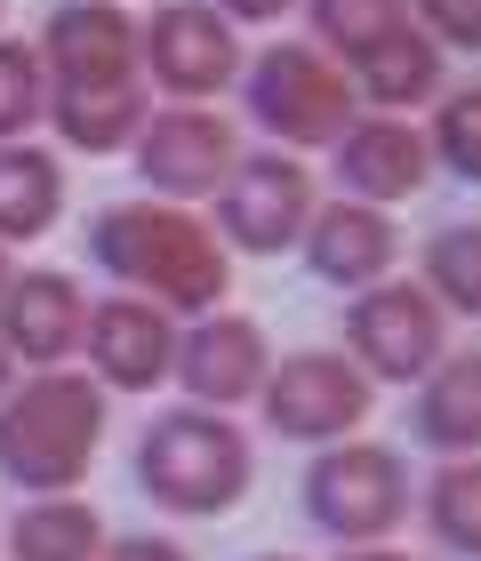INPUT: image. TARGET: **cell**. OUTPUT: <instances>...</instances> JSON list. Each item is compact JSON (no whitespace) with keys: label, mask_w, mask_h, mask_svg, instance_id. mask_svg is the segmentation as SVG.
Listing matches in <instances>:
<instances>
[{"label":"cell","mask_w":481,"mask_h":561,"mask_svg":"<svg viewBox=\"0 0 481 561\" xmlns=\"http://www.w3.org/2000/svg\"><path fill=\"white\" fill-rule=\"evenodd\" d=\"M273 369L265 329L249 313H193V329H176V362L169 377L193 393V410H233V401H257Z\"/></svg>","instance_id":"7c38bea8"},{"label":"cell","mask_w":481,"mask_h":561,"mask_svg":"<svg viewBox=\"0 0 481 561\" xmlns=\"http://www.w3.org/2000/svg\"><path fill=\"white\" fill-rule=\"evenodd\" d=\"M257 561H289V553H257Z\"/></svg>","instance_id":"d6a6232c"},{"label":"cell","mask_w":481,"mask_h":561,"mask_svg":"<svg viewBox=\"0 0 481 561\" xmlns=\"http://www.w3.org/2000/svg\"><path fill=\"white\" fill-rule=\"evenodd\" d=\"M417 24H434V48H481V0H410Z\"/></svg>","instance_id":"4316f807"},{"label":"cell","mask_w":481,"mask_h":561,"mask_svg":"<svg viewBox=\"0 0 481 561\" xmlns=\"http://www.w3.org/2000/svg\"><path fill=\"white\" fill-rule=\"evenodd\" d=\"M9 553L16 561H96L105 553V522L81 497H33L9 529Z\"/></svg>","instance_id":"44dd1931"},{"label":"cell","mask_w":481,"mask_h":561,"mask_svg":"<svg viewBox=\"0 0 481 561\" xmlns=\"http://www.w3.org/2000/svg\"><path fill=\"white\" fill-rule=\"evenodd\" d=\"M57 217H65V169H57V152L0 145V249H9V241H41Z\"/></svg>","instance_id":"ffe728a7"},{"label":"cell","mask_w":481,"mask_h":561,"mask_svg":"<svg viewBox=\"0 0 481 561\" xmlns=\"http://www.w3.org/2000/svg\"><path fill=\"white\" fill-rule=\"evenodd\" d=\"M9 369H16V362H9V345H0V393H9Z\"/></svg>","instance_id":"4dcf8cb0"},{"label":"cell","mask_w":481,"mask_h":561,"mask_svg":"<svg viewBox=\"0 0 481 561\" xmlns=\"http://www.w3.org/2000/svg\"><path fill=\"white\" fill-rule=\"evenodd\" d=\"M241 105L273 145L313 152V145H337L353 129V105H362V96H353L345 65L321 57L313 41H273L241 65Z\"/></svg>","instance_id":"277c9868"},{"label":"cell","mask_w":481,"mask_h":561,"mask_svg":"<svg viewBox=\"0 0 481 561\" xmlns=\"http://www.w3.org/2000/svg\"><path fill=\"white\" fill-rule=\"evenodd\" d=\"M41 113H48V72H41V48L0 41V145H16Z\"/></svg>","instance_id":"d4e9b609"},{"label":"cell","mask_w":481,"mask_h":561,"mask_svg":"<svg viewBox=\"0 0 481 561\" xmlns=\"http://www.w3.org/2000/svg\"><path fill=\"white\" fill-rule=\"evenodd\" d=\"M329 152H337V193H345V201H369V209L425 193V176H434L425 129H410L401 113H369V121H353V129L329 145Z\"/></svg>","instance_id":"5bb4252c"},{"label":"cell","mask_w":481,"mask_h":561,"mask_svg":"<svg viewBox=\"0 0 481 561\" xmlns=\"http://www.w3.org/2000/svg\"><path fill=\"white\" fill-rule=\"evenodd\" d=\"M137 490L185 522L233 514L249 497V433L225 410H161L137 442Z\"/></svg>","instance_id":"3957f363"},{"label":"cell","mask_w":481,"mask_h":561,"mask_svg":"<svg viewBox=\"0 0 481 561\" xmlns=\"http://www.w3.org/2000/svg\"><path fill=\"white\" fill-rule=\"evenodd\" d=\"M137 65L153 72L169 96L201 105V96H217L241 72V33L209 9V0H169V9H153L137 24Z\"/></svg>","instance_id":"9c48e42d"},{"label":"cell","mask_w":481,"mask_h":561,"mask_svg":"<svg viewBox=\"0 0 481 561\" xmlns=\"http://www.w3.org/2000/svg\"><path fill=\"white\" fill-rule=\"evenodd\" d=\"M41 121H57V137L72 152H121V145H137V129H145V89L137 81H113V89H48V113Z\"/></svg>","instance_id":"d6986e66"},{"label":"cell","mask_w":481,"mask_h":561,"mask_svg":"<svg viewBox=\"0 0 481 561\" xmlns=\"http://www.w3.org/2000/svg\"><path fill=\"white\" fill-rule=\"evenodd\" d=\"M81 321H89V297L72 273H9V289H0V345H9V362L65 369V353H81Z\"/></svg>","instance_id":"9a60e30c"},{"label":"cell","mask_w":481,"mask_h":561,"mask_svg":"<svg viewBox=\"0 0 481 561\" xmlns=\"http://www.w3.org/2000/svg\"><path fill=\"white\" fill-rule=\"evenodd\" d=\"M313 209L321 201L297 152H241L217 185V241L249 249V257H282V249H297Z\"/></svg>","instance_id":"52a82bcc"},{"label":"cell","mask_w":481,"mask_h":561,"mask_svg":"<svg viewBox=\"0 0 481 561\" xmlns=\"http://www.w3.org/2000/svg\"><path fill=\"white\" fill-rule=\"evenodd\" d=\"M89 265L129 280V297H153L161 313H217L225 305V241L176 201H113L89 217Z\"/></svg>","instance_id":"6da1fadb"},{"label":"cell","mask_w":481,"mask_h":561,"mask_svg":"<svg viewBox=\"0 0 481 561\" xmlns=\"http://www.w3.org/2000/svg\"><path fill=\"white\" fill-rule=\"evenodd\" d=\"M96 561H185L169 538H105V553Z\"/></svg>","instance_id":"83f0119b"},{"label":"cell","mask_w":481,"mask_h":561,"mask_svg":"<svg viewBox=\"0 0 481 561\" xmlns=\"http://www.w3.org/2000/svg\"><path fill=\"white\" fill-rule=\"evenodd\" d=\"M41 72L48 89H113L137 81V16L113 0H65L41 24Z\"/></svg>","instance_id":"8fae6325"},{"label":"cell","mask_w":481,"mask_h":561,"mask_svg":"<svg viewBox=\"0 0 481 561\" xmlns=\"http://www.w3.org/2000/svg\"><path fill=\"white\" fill-rule=\"evenodd\" d=\"M209 9H217L225 24H273V16L289 9V0H209Z\"/></svg>","instance_id":"f1b7e54d"},{"label":"cell","mask_w":481,"mask_h":561,"mask_svg":"<svg viewBox=\"0 0 481 561\" xmlns=\"http://www.w3.org/2000/svg\"><path fill=\"white\" fill-rule=\"evenodd\" d=\"M81 353H89V377L105 393H153L176 362V321L153 297H105L81 321Z\"/></svg>","instance_id":"4fadbf2b"},{"label":"cell","mask_w":481,"mask_h":561,"mask_svg":"<svg viewBox=\"0 0 481 561\" xmlns=\"http://www.w3.org/2000/svg\"><path fill=\"white\" fill-rule=\"evenodd\" d=\"M353 96H369L377 113H410V105H434L442 96V48L417 33V24H401L393 41H377L353 57Z\"/></svg>","instance_id":"ac0fdd59"},{"label":"cell","mask_w":481,"mask_h":561,"mask_svg":"<svg viewBox=\"0 0 481 561\" xmlns=\"http://www.w3.org/2000/svg\"><path fill=\"white\" fill-rule=\"evenodd\" d=\"M265 425L282 433V442H345L353 425L369 417V377L345 362V353H289V362L265 369Z\"/></svg>","instance_id":"ba28073f"},{"label":"cell","mask_w":481,"mask_h":561,"mask_svg":"<svg viewBox=\"0 0 481 561\" xmlns=\"http://www.w3.org/2000/svg\"><path fill=\"white\" fill-rule=\"evenodd\" d=\"M425 522L449 553H481V466L473 457H442L434 490H425Z\"/></svg>","instance_id":"603a6c76"},{"label":"cell","mask_w":481,"mask_h":561,"mask_svg":"<svg viewBox=\"0 0 481 561\" xmlns=\"http://www.w3.org/2000/svg\"><path fill=\"white\" fill-rule=\"evenodd\" d=\"M425 152H434L449 176H481V96H473V89H449V96H442Z\"/></svg>","instance_id":"484cf974"},{"label":"cell","mask_w":481,"mask_h":561,"mask_svg":"<svg viewBox=\"0 0 481 561\" xmlns=\"http://www.w3.org/2000/svg\"><path fill=\"white\" fill-rule=\"evenodd\" d=\"M233 161H241V137H233V121L209 113V105L145 113V129H137V176L161 201H209Z\"/></svg>","instance_id":"30bf717a"},{"label":"cell","mask_w":481,"mask_h":561,"mask_svg":"<svg viewBox=\"0 0 481 561\" xmlns=\"http://www.w3.org/2000/svg\"><path fill=\"white\" fill-rule=\"evenodd\" d=\"M345 345H353L345 362L369 386H417L449 353V313L425 297V280H369V289H353Z\"/></svg>","instance_id":"8992f818"},{"label":"cell","mask_w":481,"mask_h":561,"mask_svg":"<svg viewBox=\"0 0 481 561\" xmlns=\"http://www.w3.org/2000/svg\"><path fill=\"white\" fill-rule=\"evenodd\" d=\"M313 9V33H321V57H362V48L393 41L410 24V0H306Z\"/></svg>","instance_id":"7402d4cb"},{"label":"cell","mask_w":481,"mask_h":561,"mask_svg":"<svg viewBox=\"0 0 481 561\" xmlns=\"http://www.w3.org/2000/svg\"><path fill=\"white\" fill-rule=\"evenodd\" d=\"M0 289H9V249H0Z\"/></svg>","instance_id":"1f68e13d"},{"label":"cell","mask_w":481,"mask_h":561,"mask_svg":"<svg viewBox=\"0 0 481 561\" xmlns=\"http://www.w3.org/2000/svg\"><path fill=\"white\" fill-rule=\"evenodd\" d=\"M425 280H434L442 313H481V233L473 225H442L434 241H425Z\"/></svg>","instance_id":"cb8c5ba5"},{"label":"cell","mask_w":481,"mask_h":561,"mask_svg":"<svg viewBox=\"0 0 481 561\" xmlns=\"http://www.w3.org/2000/svg\"><path fill=\"white\" fill-rule=\"evenodd\" d=\"M306 265L313 280H337V289H369V280H386V265L401 257V233L386 209H369V201H329V209L306 217Z\"/></svg>","instance_id":"2e32d148"},{"label":"cell","mask_w":481,"mask_h":561,"mask_svg":"<svg viewBox=\"0 0 481 561\" xmlns=\"http://www.w3.org/2000/svg\"><path fill=\"white\" fill-rule=\"evenodd\" d=\"M105 442V386L81 369H41L33 386L0 393V473L24 497H65Z\"/></svg>","instance_id":"7a4b0ae2"},{"label":"cell","mask_w":481,"mask_h":561,"mask_svg":"<svg viewBox=\"0 0 481 561\" xmlns=\"http://www.w3.org/2000/svg\"><path fill=\"white\" fill-rule=\"evenodd\" d=\"M410 514V473L386 442H321V457L306 466V522L329 529L345 546H377L393 538Z\"/></svg>","instance_id":"5b68a950"},{"label":"cell","mask_w":481,"mask_h":561,"mask_svg":"<svg viewBox=\"0 0 481 561\" xmlns=\"http://www.w3.org/2000/svg\"><path fill=\"white\" fill-rule=\"evenodd\" d=\"M337 561H410V553H393V546H345Z\"/></svg>","instance_id":"f546056e"},{"label":"cell","mask_w":481,"mask_h":561,"mask_svg":"<svg viewBox=\"0 0 481 561\" xmlns=\"http://www.w3.org/2000/svg\"><path fill=\"white\" fill-rule=\"evenodd\" d=\"M417 442L442 457H473L481 449V353H442L434 369L417 377Z\"/></svg>","instance_id":"e0dca14e"}]
</instances>
